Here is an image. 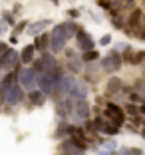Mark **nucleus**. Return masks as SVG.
I'll return each mask as SVG.
<instances>
[{"label":"nucleus","mask_w":145,"mask_h":155,"mask_svg":"<svg viewBox=\"0 0 145 155\" xmlns=\"http://www.w3.org/2000/svg\"><path fill=\"white\" fill-rule=\"evenodd\" d=\"M100 133H105L107 137H115V135L119 133V127H117V125H114V123H107V121H105Z\"/></svg>","instance_id":"obj_25"},{"label":"nucleus","mask_w":145,"mask_h":155,"mask_svg":"<svg viewBox=\"0 0 145 155\" xmlns=\"http://www.w3.org/2000/svg\"><path fill=\"white\" fill-rule=\"evenodd\" d=\"M133 54H135V50H133L131 46H125V50H123V56H121V62H127V64H131V62H133Z\"/></svg>","instance_id":"obj_28"},{"label":"nucleus","mask_w":145,"mask_h":155,"mask_svg":"<svg viewBox=\"0 0 145 155\" xmlns=\"http://www.w3.org/2000/svg\"><path fill=\"white\" fill-rule=\"evenodd\" d=\"M68 96L74 97V100H86L87 97V86L84 82H74V86H72Z\"/></svg>","instance_id":"obj_17"},{"label":"nucleus","mask_w":145,"mask_h":155,"mask_svg":"<svg viewBox=\"0 0 145 155\" xmlns=\"http://www.w3.org/2000/svg\"><path fill=\"white\" fill-rule=\"evenodd\" d=\"M111 26L117 28V30H121L125 26V18H123L121 12H111Z\"/></svg>","instance_id":"obj_22"},{"label":"nucleus","mask_w":145,"mask_h":155,"mask_svg":"<svg viewBox=\"0 0 145 155\" xmlns=\"http://www.w3.org/2000/svg\"><path fill=\"white\" fill-rule=\"evenodd\" d=\"M20 66H22V64H20V56H18V52H14L12 48H10L2 58H0V70H4V72L18 70Z\"/></svg>","instance_id":"obj_8"},{"label":"nucleus","mask_w":145,"mask_h":155,"mask_svg":"<svg viewBox=\"0 0 145 155\" xmlns=\"http://www.w3.org/2000/svg\"><path fill=\"white\" fill-rule=\"evenodd\" d=\"M131 90H133V91H139V94H141V91L145 90V86H143V80H137V82H135V86H133Z\"/></svg>","instance_id":"obj_37"},{"label":"nucleus","mask_w":145,"mask_h":155,"mask_svg":"<svg viewBox=\"0 0 145 155\" xmlns=\"http://www.w3.org/2000/svg\"><path fill=\"white\" fill-rule=\"evenodd\" d=\"M52 24V20H48V18H44V20H38V22H28V26H26V32L30 34V36H36V34H40V32H44L46 28Z\"/></svg>","instance_id":"obj_16"},{"label":"nucleus","mask_w":145,"mask_h":155,"mask_svg":"<svg viewBox=\"0 0 145 155\" xmlns=\"http://www.w3.org/2000/svg\"><path fill=\"white\" fill-rule=\"evenodd\" d=\"M52 4H54V6H58V4H60V0H52Z\"/></svg>","instance_id":"obj_43"},{"label":"nucleus","mask_w":145,"mask_h":155,"mask_svg":"<svg viewBox=\"0 0 145 155\" xmlns=\"http://www.w3.org/2000/svg\"><path fill=\"white\" fill-rule=\"evenodd\" d=\"M104 147H105V149L101 151V153H114V151L117 149V143H115V139H109V141L104 143Z\"/></svg>","instance_id":"obj_30"},{"label":"nucleus","mask_w":145,"mask_h":155,"mask_svg":"<svg viewBox=\"0 0 145 155\" xmlns=\"http://www.w3.org/2000/svg\"><path fill=\"white\" fill-rule=\"evenodd\" d=\"M30 68L34 70L36 74H40V72H44V70H50V68H54L56 66V58L52 54H48V50H44L42 52V56L38 60H32L30 62Z\"/></svg>","instance_id":"obj_7"},{"label":"nucleus","mask_w":145,"mask_h":155,"mask_svg":"<svg viewBox=\"0 0 145 155\" xmlns=\"http://www.w3.org/2000/svg\"><path fill=\"white\" fill-rule=\"evenodd\" d=\"M58 151L60 153H68V155H77V153H86V149L84 147H80L76 141H74L72 137H68L66 141H62L58 145Z\"/></svg>","instance_id":"obj_13"},{"label":"nucleus","mask_w":145,"mask_h":155,"mask_svg":"<svg viewBox=\"0 0 145 155\" xmlns=\"http://www.w3.org/2000/svg\"><path fill=\"white\" fill-rule=\"evenodd\" d=\"M20 10H22V6H20V4H14V12L12 14H18Z\"/></svg>","instance_id":"obj_42"},{"label":"nucleus","mask_w":145,"mask_h":155,"mask_svg":"<svg viewBox=\"0 0 145 155\" xmlns=\"http://www.w3.org/2000/svg\"><path fill=\"white\" fill-rule=\"evenodd\" d=\"M143 58H145V52L143 50H139V52H135V54H133V62L131 64H141V62H143Z\"/></svg>","instance_id":"obj_35"},{"label":"nucleus","mask_w":145,"mask_h":155,"mask_svg":"<svg viewBox=\"0 0 145 155\" xmlns=\"http://www.w3.org/2000/svg\"><path fill=\"white\" fill-rule=\"evenodd\" d=\"M104 117H107L109 123H114V125H117V127H121L123 123H125V114H123V110L119 107L117 104H114V101L105 104Z\"/></svg>","instance_id":"obj_5"},{"label":"nucleus","mask_w":145,"mask_h":155,"mask_svg":"<svg viewBox=\"0 0 145 155\" xmlns=\"http://www.w3.org/2000/svg\"><path fill=\"white\" fill-rule=\"evenodd\" d=\"M2 20H4L8 26L16 24V20H14V14H12V12H8V10H4V12H2Z\"/></svg>","instance_id":"obj_32"},{"label":"nucleus","mask_w":145,"mask_h":155,"mask_svg":"<svg viewBox=\"0 0 145 155\" xmlns=\"http://www.w3.org/2000/svg\"><path fill=\"white\" fill-rule=\"evenodd\" d=\"M48 46H50V34H42L34 40V48H36V52H44L48 50Z\"/></svg>","instance_id":"obj_21"},{"label":"nucleus","mask_w":145,"mask_h":155,"mask_svg":"<svg viewBox=\"0 0 145 155\" xmlns=\"http://www.w3.org/2000/svg\"><path fill=\"white\" fill-rule=\"evenodd\" d=\"M119 153H131V155H143V149L139 147H121Z\"/></svg>","instance_id":"obj_31"},{"label":"nucleus","mask_w":145,"mask_h":155,"mask_svg":"<svg viewBox=\"0 0 145 155\" xmlns=\"http://www.w3.org/2000/svg\"><path fill=\"white\" fill-rule=\"evenodd\" d=\"M135 6H137L135 0H111L109 2V10L111 12H129Z\"/></svg>","instance_id":"obj_15"},{"label":"nucleus","mask_w":145,"mask_h":155,"mask_svg":"<svg viewBox=\"0 0 145 155\" xmlns=\"http://www.w3.org/2000/svg\"><path fill=\"white\" fill-rule=\"evenodd\" d=\"M97 4L101 6V8H105V10H109V0H97Z\"/></svg>","instance_id":"obj_40"},{"label":"nucleus","mask_w":145,"mask_h":155,"mask_svg":"<svg viewBox=\"0 0 145 155\" xmlns=\"http://www.w3.org/2000/svg\"><path fill=\"white\" fill-rule=\"evenodd\" d=\"M8 30H10V26L4 22V20H0V34H6Z\"/></svg>","instance_id":"obj_38"},{"label":"nucleus","mask_w":145,"mask_h":155,"mask_svg":"<svg viewBox=\"0 0 145 155\" xmlns=\"http://www.w3.org/2000/svg\"><path fill=\"white\" fill-rule=\"evenodd\" d=\"M80 58H82V62H87V64H91V62H95V60L100 58V52L91 48V50H86L82 56H80Z\"/></svg>","instance_id":"obj_24"},{"label":"nucleus","mask_w":145,"mask_h":155,"mask_svg":"<svg viewBox=\"0 0 145 155\" xmlns=\"http://www.w3.org/2000/svg\"><path fill=\"white\" fill-rule=\"evenodd\" d=\"M68 14L72 16V18H77V16H80V12H77V10H74V8H70V10H68Z\"/></svg>","instance_id":"obj_41"},{"label":"nucleus","mask_w":145,"mask_h":155,"mask_svg":"<svg viewBox=\"0 0 145 155\" xmlns=\"http://www.w3.org/2000/svg\"><path fill=\"white\" fill-rule=\"evenodd\" d=\"M30 101H32V105L40 107V105L46 104V94H44V91H40L38 87H34V90H30Z\"/></svg>","instance_id":"obj_20"},{"label":"nucleus","mask_w":145,"mask_h":155,"mask_svg":"<svg viewBox=\"0 0 145 155\" xmlns=\"http://www.w3.org/2000/svg\"><path fill=\"white\" fill-rule=\"evenodd\" d=\"M62 26L66 28V32H68V34H70V36H72V38H74V34H76L77 30H80V26H77V24L74 22V20H66V22H64Z\"/></svg>","instance_id":"obj_27"},{"label":"nucleus","mask_w":145,"mask_h":155,"mask_svg":"<svg viewBox=\"0 0 145 155\" xmlns=\"http://www.w3.org/2000/svg\"><path fill=\"white\" fill-rule=\"evenodd\" d=\"M121 86H123V82L119 80V78H109L107 80V84H105V91H107L109 96H115V94H119L121 91Z\"/></svg>","instance_id":"obj_18"},{"label":"nucleus","mask_w":145,"mask_h":155,"mask_svg":"<svg viewBox=\"0 0 145 155\" xmlns=\"http://www.w3.org/2000/svg\"><path fill=\"white\" fill-rule=\"evenodd\" d=\"M4 101L10 105H18L20 101H24V90H22V86H18V82H14L8 87V91H6V96H4Z\"/></svg>","instance_id":"obj_9"},{"label":"nucleus","mask_w":145,"mask_h":155,"mask_svg":"<svg viewBox=\"0 0 145 155\" xmlns=\"http://www.w3.org/2000/svg\"><path fill=\"white\" fill-rule=\"evenodd\" d=\"M34 52H36L34 44L24 46V48H22V52H20V64H30L32 60H34Z\"/></svg>","instance_id":"obj_19"},{"label":"nucleus","mask_w":145,"mask_h":155,"mask_svg":"<svg viewBox=\"0 0 145 155\" xmlns=\"http://www.w3.org/2000/svg\"><path fill=\"white\" fill-rule=\"evenodd\" d=\"M129 101H133V104H137V105H139V104H143V101H145V97H143V94H139V91H129Z\"/></svg>","instance_id":"obj_29"},{"label":"nucleus","mask_w":145,"mask_h":155,"mask_svg":"<svg viewBox=\"0 0 145 155\" xmlns=\"http://www.w3.org/2000/svg\"><path fill=\"white\" fill-rule=\"evenodd\" d=\"M91 123H94V129H95V133H100V131H101V127H104V123H105V119H104V117H95Z\"/></svg>","instance_id":"obj_34"},{"label":"nucleus","mask_w":145,"mask_h":155,"mask_svg":"<svg viewBox=\"0 0 145 155\" xmlns=\"http://www.w3.org/2000/svg\"><path fill=\"white\" fill-rule=\"evenodd\" d=\"M62 68H60L58 64L54 66V68L50 70H44V72L38 74V90L44 91L46 96H54L56 94V86H58V80L62 78Z\"/></svg>","instance_id":"obj_1"},{"label":"nucleus","mask_w":145,"mask_h":155,"mask_svg":"<svg viewBox=\"0 0 145 155\" xmlns=\"http://www.w3.org/2000/svg\"><path fill=\"white\" fill-rule=\"evenodd\" d=\"M74 82H76V78L74 76H70V74H62V78L58 80V86H56V94L54 96H68L70 94V90H72V86H74Z\"/></svg>","instance_id":"obj_10"},{"label":"nucleus","mask_w":145,"mask_h":155,"mask_svg":"<svg viewBox=\"0 0 145 155\" xmlns=\"http://www.w3.org/2000/svg\"><path fill=\"white\" fill-rule=\"evenodd\" d=\"M72 107H74V97H70V96H62L56 101V114L60 117H70Z\"/></svg>","instance_id":"obj_11"},{"label":"nucleus","mask_w":145,"mask_h":155,"mask_svg":"<svg viewBox=\"0 0 145 155\" xmlns=\"http://www.w3.org/2000/svg\"><path fill=\"white\" fill-rule=\"evenodd\" d=\"M16 80H18V84L22 86L24 91H30L38 86V74L32 68H22V66H20V68L16 70Z\"/></svg>","instance_id":"obj_3"},{"label":"nucleus","mask_w":145,"mask_h":155,"mask_svg":"<svg viewBox=\"0 0 145 155\" xmlns=\"http://www.w3.org/2000/svg\"><path fill=\"white\" fill-rule=\"evenodd\" d=\"M8 50H10V46H8V44H0V58H2V56H4Z\"/></svg>","instance_id":"obj_39"},{"label":"nucleus","mask_w":145,"mask_h":155,"mask_svg":"<svg viewBox=\"0 0 145 155\" xmlns=\"http://www.w3.org/2000/svg\"><path fill=\"white\" fill-rule=\"evenodd\" d=\"M26 26H28V20H22V22H18V26L14 28V32H12V38H10V42H12V44H16V42H18V36L24 32V30H26Z\"/></svg>","instance_id":"obj_23"},{"label":"nucleus","mask_w":145,"mask_h":155,"mask_svg":"<svg viewBox=\"0 0 145 155\" xmlns=\"http://www.w3.org/2000/svg\"><path fill=\"white\" fill-rule=\"evenodd\" d=\"M74 36H76V40H77V48H80L82 52L91 50V48L95 46V40L91 38V34H87L86 30H82V28H80V30H77Z\"/></svg>","instance_id":"obj_12"},{"label":"nucleus","mask_w":145,"mask_h":155,"mask_svg":"<svg viewBox=\"0 0 145 155\" xmlns=\"http://www.w3.org/2000/svg\"><path fill=\"white\" fill-rule=\"evenodd\" d=\"M100 44L101 46H109L111 44V36H109V34H104V36L100 38Z\"/></svg>","instance_id":"obj_36"},{"label":"nucleus","mask_w":145,"mask_h":155,"mask_svg":"<svg viewBox=\"0 0 145 155\" xmlns=\"http://www.w3.org/2000/svg\"><path fill=\"white\" fill-rule=\"evenodd\" d=\"M70 117H72L74 125H82L90 117V104L86 100H74V107H72Z\"/></svg>","instance_id":"obj_4"},{"label":"nucleus","mask_w":145,"mask_h":155,"mask_svg":"<svg viewBox=\"0 0 145 155\" xmlns=\"http://www.w3.org/2000/svg\"><path fill=\"white\" fill-rule=\"evenodd\" d=\"M70 38L72 36L66 32V28H64L62 24H56V26L52 28V32H50V46H48V48H52L54 54H60V52L66 48Z\"/></svg>","instance_id":"obj_2"},{"label":"nucleus","mask_w":145,"mask_h":155,"mask_svg":"<svg viewBox=\"0 0 145 155\" xmlns=\"http://www.w3.org/2000/svg\"><path fill=\"white\" fill-rule=\"evenodd\" d=\"M141 16H143L141 8H137V6H135V8H131V10H129V16H127V20H125L127 26H123L121 30L125 34H129V30H131V28H135V26H139V24H141Z\"/></svg>","instance_id":"obj_14"},{"label":"nucleus","mask_w":145,"mask_h":155,"mask_svg":"<svg viewBox=\"0 0 145 155\" xmlns=\"http://www.w3.org/2000/svg\"><path fill=\"white\" fill-rule=\"evenodd\" d=\"M68 68L72 72H82V58H68Z\"/></svg>","instance_id":"obj_26"},{"label":"nucleus","mask_w":145,"mask_h":155,"mask_svg":"<svg viewBox=\"0 0 145 155\" xmlns=\"http://www.w3.org/2000/svg\"><path fill=\"white\" fill-rule=\"evenodd\" d=\"M121 54L119 52H109V56H105V58H101V62H100V66H101V70L104 72H107V74H115V72H119L121 70Z\"/></svg>","instance_id":"obj_6"},{"label":"nucleus","mask_w":145,"mask_h":155,"mask_svg":"<svg viewBox=\"0 0 145 155\" xmlns=\"http://www.w3.org/2000/svg\"><path fill=\"white\" fill-rule=\"evenodd\" d=\"M125 111H127L129 115H137V114H139V107H137V104H133V101H129V104L125 105Z\"/></svg>","instance_id":"obj_33"}]
</instances>
